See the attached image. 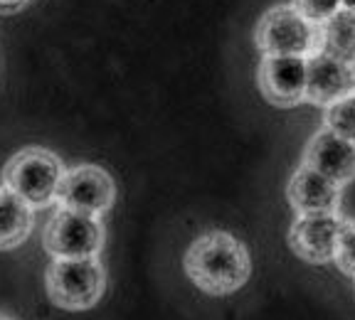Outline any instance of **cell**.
I'll return each instance as SVG.
<instances>
[{
	"mask_svg": "<svg viewBox=\"0 0 355 320\" xmlns=\"http://www.w3.org/2000/svg\"><path fill=\"white\" fill-rule=\"evenodd\" d=\"M30 0H0V12H15L28 6Z\"/></svg>",
	"mask_w": 355,
	"mask_h": 320,
	"instance_id": "e0dca14e",
	"label": "cell"
},
{
	"mask_svg": "<svg viewBox=\"0 0 355 320\" xmlns=\"http://www.w3.org/2000/svg\"><path fill=\"white\" fill-rule=\"evenodd\" d=\"M343 8L350 12H355V0H343Z\"/></svg>",
	"mask_w": 355,
	"mask_h": 320,
	"instance_id": "ac0fdd59",
	"label": "cell"
},
{
	"mask_svg": "<svg viewBox=\"0 0 355 320\" xmlns=\"http://www.w3.org/2000/svg\"><path fill=\"white\" fill-rule=\"evenodd\" d=\"M0 320H8V318H0Z\"/></svg>",
	"mask_w": 355,
	"mask_h": 320,
	"instance_id": "d6986e66",
	"label": "cell"
},
{
	"mask_svg": "<svg viewBox=\"0 0 355 320\" xmlns=\"http://www.w3.org/2000/svg\"><path fill=\"white\" fill-rule=\"evenodd\" d=\"M104 269L96 256L87 259H55L47 269V291L60 308H92L104 293Z\"/></svg>",
	"mask_w": 355,
	"mask_h": 320,
	"instance_id": "277c9868",
	"label": "cell"
},
{
	"mask_svg": "<svg viewBox=\"0 0 355 320\" xmlns=\"http://www.w3.org/2000/svg\"><path fill=\"white\" fill-rule=\"evenodd\" d=\"M309 57L264 55L259 66V89L277 106H296L306 99Z\"/></svg>",
	"mask_w": 355,
	"mask_h": 320,
	"instance_id": "ba28073f",
	"label": "cell"
},
{
	"mask_svg": "<svg viewBox=\"0 0 355 320\" xmlns=\"http://www.w3.org/2000/svg\"><path fill=\"white\" fill-rule=\"evenodd\" d=\"M64 177L60 158L50 150L25 148L8 160L3 170V182L10 193L22 197L30 207H44L57 199V190Z\"/></svg>",
	"mask_w": 355,
	"mask_h": 320,
	"instance_id": "7a4b0ae2",
	"label": "cell"
},
{
	"mask_svg": "<svg viewBox=\"0 0 355 320\" xmlns=\"http://www.w3.org/2000/svg\"><path fill=\"white\" fill-rule=\"evenodd\" d=\"M321 52L355 62V12L338 10L328 22L321 25Z\"/></svg>",
	"mask_w": 355,
	"mask_h": 320,
	"instance_id": "4fadbf2b",
	"label": "cell"
},
{
	"mask_svg": "<svg viewBox=\"0 0 355 320\" xmlns=\"http://www.w3.org/2000/svg\"><path fill=\"white\" fill-rule=\"evenodd\" d=\"M288 202L299 215L336 212L340 204V185L309 166H301L288 180Z\"/></svg>",
	"mask_w": 355,
	"mask_h": 320,
	"instance_id": "8fae6325",
	"label": "cell"
},
{
	"mask_svg": "<svg viewBox=\"0 0 355 320\" xmlns=\"http://www.w3.org/2000/svg\"><path fill=\"white\" fill-rule=\"evenodd\" d=\"M355 91L353 62L338 60L328 52H316L309 57V77H306V99L311 104L331 106Z\"/></svg>",
	"mask_w": 355,
	"mask_h": 320,
	"instance_id": "9c48e42d",
	"label": "cell"
},
{
	"mask_svg": "<svg viewBox=\"0 0 355 320\" xmlns=\"http://www.w3.org/2000/svg\"><path fill=\"white\" fill-rule=\"evenodd\" d=\"M254 39L264 55L311 57L321 52V25L306 20L294 6H277L261 15Z\"/></svg>",
	"mask_w": 355,
	"mask_h": 320,
	"instance_id": "3957f363",
	"label": "cell"
},
{
	"mask_svg": "<svg viewBox=\"0 0 355 320\" xmlns=\"http://www.w3.org/2000/svg\"><path fill=\"white\" fill-rule=\"evenodd\" d=\"M250 251L239 239L227 232L202 234L190 244L185 254V274L200 288L212 296H225L242 288L250 278Z\"/></svg>",
	"mask_w": 355,
	"mask_h": 320,
	"instance_id": "6da1fadb",
	"label": "cell"
},
{
	"mask_svg": "<svg viewBox=\"0 0 355 320\" xmlns=\"http://www.w3.org/2000/svg\"><path fill=\"white\" fill-rule=\"evenodd\" d=\"M291 6L313 25H323L338 10H343V0H294Z\"/></svg>",
	"mask_w": 355,
	"mask_h": 320,
	"instance_id": "2e32d148",
	"label": "cell"
},
{
	"mask_svg": "<svg viewBox=\"0 0 355 320\" xmlns=\"http://www.w3.org/2000/svg\"><path fill=\"white\" fill-rule=\"evenodd\" d=\"M343 222L338 212H313V215H299L288 232V244L304 261L311 264H328L336 259Z\"/></svg>",
	"mask_w": 355,
	"mask_h": 320,
	"instance_id": "52a82bcc",
	"label": "cell"
},
{
	"mask_svg": "<svg viewBox=\"0 0 355 320\" xmlns=\"http://www.w3.org/2000/svg\"><path fill=\"white\" fill-rule=\"evenodd\" d=\"M33 229V207L8 188L0 190V249H12Z\"/></svg>",
	"mask_w": 355,
	"mask_h": 320,
	"instance_id": "7c38bea8",
	"label": "cell"
},
{
	"mask_svg": "<svg viewBox=\"0 0 355 320\" xmlns=\"http://www.w3.org/2000/svg\"><path fill=\"white\" fill-rule=\"evenodd\" d=\"M304 166L313 168L338 185H345L355 177V143L323 128L306 145Z\"/></svg>",
	"mask_w": 355,
	"mask_h": 320,
	"instance_id": "30bf717a",
	"label": "cell"
},
{
	"mask_svg": "<svg viewBox=\"0 0 355 320\" xmlns=\"http://www.w3.org/2000/svg\"><path fill=\"white\" fill-rule=\"evenodd\" d=\"M114 197H116L114 180L104 168L96 166H79L74 170H67L57 190L62 207L96 217L109 210Z\"/></svg>",
	"mask_w": 355,
	"mask_h": 320,
	"instance_id": "8992f818",
	"label": "cell"
},
{
	"mask_svg": "<svg viewBox=\"0 0 355 320\" xmlns=\"http://www.w3.org/2000/svg\"><path fill=\"white\" fill-rule=\"evenodd\" d=\"M104 229L96 215L62 207L44 229V249L55 259H87L99 254Z\"/></svg>",
	"mask_w": 355,
	"mask_h": 320,
	"instance_id": "5b68a950",
	"label": "cell"
},
{
	"mask_svg": "<svg viewBox=\"0 0 355 320\" xmlns=\"http://www.w3.org/2000/svg\"><path fill=\"white\" fill-rule=\"evenodd\" d=\"M326 128L333 133H338L343 139L355 143V91L343 99H338L336 104L326 106Z\"/></svg>",
	"mask_w": 355,
	"mask_h": 320,
	"instance_id": "5bb4252c",
	"label": "cell"
},
{
	"mask_svg": "<svg viewBox=\"0 0 355 320\" xmlns=\"http://www.w3.org/2000/svg\"><path fill=\"white\" fill-rule=\"evenodd\" d=\"M336 264L343 274L355 276V220H345L336 247Z\"/></svg>",
	"mask_w": 355,
	"mask_h": 320,
	"instance_id": "9a60e30c",
	"label": "cell"
}]
</instances>
